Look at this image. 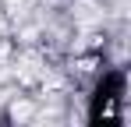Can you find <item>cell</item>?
I'll return each instance as SVG.
<instances>
[{
  "mask_svg": "<svg viewBox=\"0 0 131 127\" xmlns=\"http://www.w3.org/2000/svg\"><path fill=\"white\" fill-rule=\"evenodd\" d=\"M11 117H14V120H25V117H32V103H14V106H11Z\"/></svg>",
  "mask_w": 131,
  "mask_h": 127,
  "instance_id": "cell-1",
  "label": "cell"
}]
</instances>
